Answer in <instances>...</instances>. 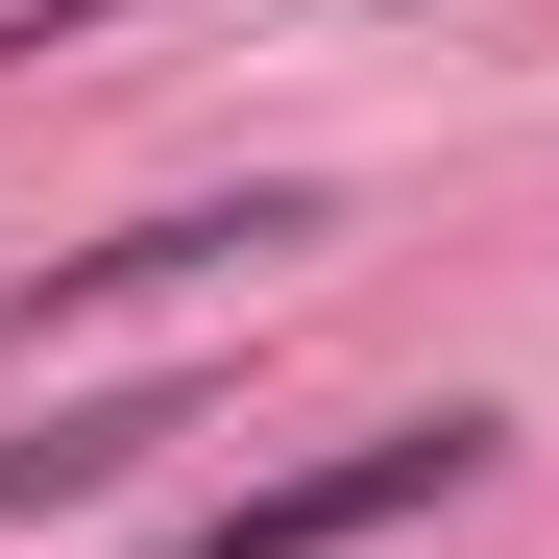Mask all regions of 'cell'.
<instances>
[{
	"mask_svg": "<svg viewBox=\"0 0 559 559\" xmlns=\"http://www.w3.org/2000/svg\"><path fill=\"white\" fill-rule=\"evenodd\" d=\"M511 462V414H390V438H341V462H293V487H243V511H195V559H341V535H414V511H462Z\"/></svg>",
	"mask_w": 559,
	"mask_h": 559,
	"instance_id": "1",
	"label": "cell"
},
{
	"mask_svg": "<svg viewBox=\"0 0 559 559\" xmlns=\"http://www.w3.org/2000/svg\"><path fill=\"white\" fill-rule=\"evenodd\" d=\"M73 25H122V0H0V73H25V49H73Z\"/></svg>",
	"mask_w": 559,
	"mask_h": 559,
	"instance_id": "4",
	"label": "cell"
},
{
	"mask_svg": "<svg viewBox=\"0 0 559 559\" xmlns=\"http://www.w3.org/2000/svg\"><path fill=\"white\" fill-rule=\"evenodd\" d=\"M267 243H317V195H170V219H122V243H49V267H25V341H49V317H122V293H195V267H267Z\"/></svg>",
	"mask_w": 559,
	"mask_h": 559,
	"instance_id": "2",
	"label": "cell"
},
{
	"mask_svg": "<svg viewBox=\"0 0 559 559\" xmlns=\"http://www.w3.org/2000/svg\"><path fill=\"white\" fill-rule=\"evenodd\" d=\"M195 414H219V390H73L49 438H0V511H98V487H146Z\"/></svg>",
	"mask_w": 559,
	"mask_h": 559,
	"instance_id": "3",
	"label": "cell"
}]
</instances>
